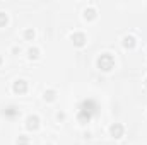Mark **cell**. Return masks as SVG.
<instances>
[{
	"label": "cell",
	"mask_w": 147,
	"mask_h": 145,
	"mask_svg": "<svg viewBox=\"0 0 147 145\" xmlns=\"http://www.w3.org/2000/svg\"><path fill=\"white\" fill-rule=\"evenodd\" d=\"M98 103L94 99H84L79 106V113H77V119L80 123H89L92 116L98 114Z\"/></svg>",
	"instance_id": "cell-1"
},
{
	"label": "cell",
	"mask_w": 147,
	"mask_h": 145,
	"mask_svg": "<svg viewBox=\"0 0 147 145\" xmlns=\"http://www.w3.org/2000/svg\"><path fill=\"white\" fill-rule=\"evenodd\" d=\"M98 68L103 70V72H110L115 68V58L111 53H103L99 58H98Z\"/></svg>",
	"instance_id": "cell-2"
},
{
	"label": "cell",
	"mask_w": 147,
	"mask_h": 145,
	"mask_svg": "<svg viewBox=\"0 0 147 145\" xmlns=\"http://www.w3.org/2000/svg\"><path fill=\"white\" fill-rule=\"evenodd\" d=\"M2 114H3L7 119H16V118L21 116V109L17 108V106H14V104H10V106H7V108L2 111Z\"/></svg>",
	"instance_id": "cell-3"
},
{
	"label": "cell",
	"mask_w": 147,
	"mask_h": 145,
	"mask_svg": "<svg viewBox=\"0 0 147 145\" xmlns=\"http://www.w3.org/2000/svg\"><path fill=\"white\" fill-rule=\"evenodd\" d=\"M12 89H14V92H16V94H26V92H28V82H26V80H22V79H19V80H16V82H14Z\"/></svg>",
	"instance_id": "cell-4"
},
{
	"label": "cell",
	"mask_w": 147,
	"mask_h": 145,
	"mask_svg": "<svg viewBox=\"0 0 147 145\" xmlns=\"http://www.w3.org/2000/svg\"><path fill=\"white\" fill-rule=\"evenodd\" d=\"M26 128L28 130H38L39 128V118L36 114H29L26 118Z\"/></svg>",
	"instance_id": "cell-5"
},
{
	"label": "cell",
	"mask_w": 147,
	"mask_h": 145,
	"mask_svg": "<svg viewBox=\"0 0 147 145\" xmlns=\"http://www.w3.org/2000/svg\"><path fill=\"white\" fill-rule=\"evenodd\" d=\"M123 132H125V128L120 123H115V125L110 126V133H111V137H115V138H121L123 137Z\"/></svg>",
	"instance_id": "cell-6"
},
{
	"label": "cell",
	"mask_w": 147,
	"mask_h": 145,
	"mask_svg": "<svg viewBox=\"0 0 147 145\" xmlns=\"http://www.w3.org/2000/svg\"><path fill=\"white\" fill-rule=\"evenodd\" d=\"M70 39L74 41V44H75V46H84V44H86V41H87L84 33H72Z\"/></svg>",
	"instance_id": "cell-7"
},
{
	"label": "cell",
	"mask_w": 147,
	"mask_h": 145,
	"mask_svg": "<svg viewBox=\"0 0 147 145\" xmlns=\"http://www.w3.org/2000/svg\"><path fill=\"white\" fill-rule=\"evenodd\" d=\"M123 46H125L127 50H132V48L135 46V38L134 36H125L123 38Z\"/></svg>",
	"instance_id": "cell-8"
},
{
	"label": "cell",
	"mask_w": 147,
	"mask_h": 145,
	"mask_svg": "<svg viewBox=\"0 0 147 145\" xmlns=\"http://www.w3.org/2000/svg\"><path fill=\"white\" fill-rule=\"evenodd\" d=\"M43 97H45L46 101H55V99H57V91H55V89H48V91L43 92Z\"/></svg>",
	"instance_id": "cell-9"
},
{
	"label": "cell",
	"mask_w": 147,
	"mask_h": 145,
	"mask_svg": "<svg viewBox=\"0 0 147 145\" xmlns=\"http://www.w3.org/2000/svg\"><path fill=\"white\" fill-rule=\"evenodd\" d=\"M84 17H86L87 21H92V19L96 17V9H92V7L86 9V10H84Z\"/></svg>",
	"instance_id": "cell-10"
},
{
	"label": "cell",
	"mask_w": 147,
	"mask_h": 145,
	"mask_svg": "<svg viewBox=\"0 0 147 145\" xmlns=\"http://www.w3.org/2000/svg\"><path fill=\"white\" fill-rule=\"evenodd\" d=\"M29 142H31V140H29L28 135H19V138L16 140V144L17 145H29Z\"/></svg>",
	"instance_id": "cell-11"
},
{
	"label": "cell",
	"mask_w": 147,
	"mask_h": 145,
	"mask_svg": "<svg viewBox=\"0 0 147 145\" xmlns=\"http://www.w3.org/2000/svg\"><path fill=\"white\" fill-rule=\"evenodd\" d=\"M28 56H29L31 60H36L38 56H39V50H38V48H29V51H28Z\"/></svg>",
	"instance_id": "cell-12"
},
{
	"label": "cell",
	"mask_w": 147,
	"mask_h": 145,
	"mask_svg": "<svg viewBox=\"0 0 147 145\" xmlns=\"http://www.w3.org/2000/svg\"><path fill=\"white\" fill-rule=\"evenodd\" d=\"M24 38H26L28 41H33V39H34V31H33V29H26V31H24Z\"/></svg>",
	"instance_id": "cell-13"
},
{
	"label": "cell",
	"mask_w": 147,
	"mask_h": 145,
	"mask_svg": "<svg viewBox=\"0 0 147 145\" xmlns=\"http://www.w3.org/2000/svg\"><path fill=\"white\" fill-rule=\"evenodd\" d=\"M7 24V14L5 12H0V28H3Z\"/></svg>",
	"instance_id": "cell-14"
},
{
	"label": "cell",
	"mask_w": 147,
	"mask_h": 145,
	"mask_svg": "<svg viewBox=\"0 0 147 145\" xmlns=\"http://www.w3.org/2000/svg\"><path fill=\"white\" fill-rule=\"evenodd\" d=\"M57 118H58V119H63V118H65V114H63V113H58V114H57Z\"/></svg>",
	"instance_id": "cell-15"
},
{
	"label": "cell",
	"mask_w": 147,
	"mask_h": 145,
	"mask_svg": "<svg viewBox=\"0 0 147 145\" xmlns=\"http://www.w3.org/2000/svg\"><path fill=\"white\" fill-rule=\"evenodd\" d=\"M0 65H2V56H0Z\"/></svg>",
	"instance_id": "cell-16"
},
{
	"label": "cell",
	"mask_w": 147,
	"mask_h": 145,
	"mask_svg": "<svg viewBox=\"0 0 147 145\" xmlns=\"http://www.w3.org/2000/svg\"><path fill=\"white\" fill-rule=\"evenodd\" d=\"M146 85H147V77H146Z\"/></svg>",
	"instance_id": "cell-17"
}]
</instances>
